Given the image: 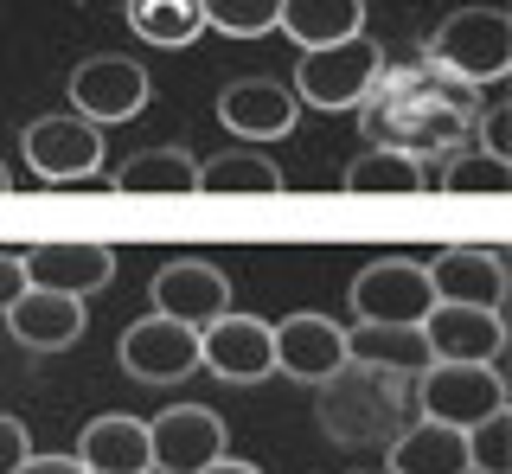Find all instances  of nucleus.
<instances>
[{
	"label": "nucleus",
	"instance_id": "29",
	"mask_svg": "<svg viewBox=\"0 0 512 474\" xmlns=\"http://www.w3.org/2000/svg\"><path fill=\"white\" fill-rule=\"evenodd\" d=\"M468 474H512V410L468 430Z\"/></svg>",
	"mask_w": 512,
	"mask_h": 474
},
{
	"label": "nucleus",
	"instance_id": "9",
	"mask_svg": "<svg viewBox=\"0 0 512 474\" xmlns=\"http://www.w3.org/2000/svg\"><path fill=\"white\" fill-rule=\"evenodd\" d=\"M154 314H167V321H180V327H212L224 308H231V276L218 270V263H205V257H173V263H160L154 270Z\"/></svg>",
	"mask_w": 512,
	"mask_h": 474
},
{
	"label": "nucleus",
	"instance_id": "18",
	"mask_svg": "<svg viewBox=\"0 0 512 474\" xmlns=\"http://www.w3.org/2000/svg\"><path fill=\"white\" fill-rule=\"evenodd\" d=\"M71 455L90 474H154V442L141 417H90Z\"/></svg>",
	"mask_w": 512,
	"mask_h": 474
},
{
	"label": "nucleus",
	"instance_id": "33",
	"mask_svg": "<svg viewBox=\"0 0 512 474\" xmlns=\"http://www.w3.org/2000/svg\"><path fill=\"white\" fill-rule=\"evenodd\" d=\"M13 474H90V468L77 462V455H26Z\"/></svg>",
	"mask_w": 512,
	"mask_h": 474
},
{
	"label": "nucleus",
	"instance_id": "25",
	"mask_svg": "<svg viewBox=\"0 0 512 474\" xmlns=\"http://www.w3.org/2000/svg\"><path fill=\"white\" fill-rule=\"evenodd\" d=\"M128 26L148 45H192L205 33V7L199 0H128Z\"/></svg>",
	"mask_w": 512,
	"mask_h": 474
},
{
	"label": "nucleus",
	"instance_id": "1",
	"mask_svg": "<svg viewBox=\"0 0 512 474\" xmlns=\"http://www.w3.org/2000/svg\"><path fill=\"white\" fill-rule=\"evenodd\" d=\"M359 122H365V141L384 154H404V161L423 167L429 154H461L480 122V90L474 84H455L448 71H436L429 58L416 65H391L384 58L372 97L359 103Z\"/></svg>",
	"mask_w": 512,
	"mask_h": 474
},
{
	"label": "nucleus",
	"instance_id": "26",
	"mask_svg": "<svg viewBox=\"0 0 512 474\" xmlns=\"http://www.w3.org/2000/svg\"><path fill=\"white\" fill-rule=\"evenodd\" d=\"M199 193H282V167L269 161V154H218V161H205L199 167Z\"/></svg>",
	"mask_w": 512,
	"mask_h": 474
},
{
	"label": "nucleus",
	"instance_id": "19",
	"mask_svg": "<svg viewBox=\"0 0 512 474\" xmlns=\"http://www.w3.org/2000/svg\"><path fill=\"white\" fill-rule=\"evenodd\" d=\"M7 334L20 346H32V353H64L84 334V302L77 295H52V289H26L7 308Z\"/></svg>",
	"mask_w": 512,
	"mask_h": 474
},
{
	"label": "nucleus",
	"instance_id": "20",
	"mask_svg": "<svg viewBox=\"0 0 512 474\" xmlns=\"http://www.w3.org/2000/svg\"><path fill=\"white\" fill-rule=\"evenodd\" d=\"M384 474H468V436L448 423L416 417L404 436L384 449Z\"/></svg>",
	"mask_w": 512,
	"mask_h": 474
},
{
	"label": "nucleus",
	"instance_id": "3",
	"mask_svg": "<svg viewBox=\"0 0 512 474\" xmlns=\"http://www.w3.org/2000/svg\"><path fill=\"white\" fill-rule=\"evenodd\" d=\"M423 58L436 71H448L455 84H493V77L512 71V20L500 7H461L429 33Z\"/></svg>",
	"mask_w": 512,
	"mask_h": 474
},
{
	"label": "nucleus",
	"instance_id": "22",
	"mask_svg": "<svg viewBox=\"0 0 512 474\" xmlns=\"http://www.w3.org/2000/svg\"><path fill=\"white\" fill-rule=\"evenodd\" d=\"M116 193H167V199H192L199 193V161L186 148H141L116 167Z\"/></svg>",
	"mask_w": 512,
	"mask_h": 474
},
{
	"label": "nucleus",
	"instance_id": "7",
	"mask_svg": "<svg viewBox=\"0 0 512 474\" xmlns=\"http://www.w3.org/2000/svg\"><path fill=\"white\" fill-rule=\"evenodd\" d=\"M20 154L45 186H64V180H90L109 148H103V129H90L84 116H39L26 122Z\"/></svg>",
	"mask_w": 512,
	"mask_h": 474
},
{
	"label": "nucleus",
	"instance_id": "24",
	"mask_svg": "<svg viewBox=\"0 0 512 474\" xmlns=\"http://www.w3.org/2000/svg\"><path fill=\"white\" fill-rule=\"evenodd\" d=\"M340 186L346 193H378V199H410V193H423V167L404 161V154H352L346 173H340Z\"/></svg>",
	"mask_w": 512,
	"mask_h": 474
},
{
	"label": "nucleus",
	"instance_id": "35",
	"mask_svg": "<svg viewBox=\"0 0 512 474\" xmlns=\"http://www.w3.org/2000/svg\"><path fill=\"white\" fill-rule=\"evenodd\" d=\"M13 193V173H7V161H0V199H7Z\"/></svg>",
	"mask_w": 512,
	"mask_h": 474
},
{
	"label": "nucleus",
	"instance_id": "10",
	"mask_svg": "<svg viewBox=\"0 0 512 474\" xmlns=\"http://www.w3.org/2000/svg\"><path fill=\"white\" fill-rule=\"evenodd\" d=\"M199 366L218 372L224 385H256L276 372V346H269V321L224 308L212 327H199Z\"/></svg>",
	"mask_w": 512,
	"mask_h": 474
},
{
	"label": "nucleus",
	"instance_id": "2",
	"mask_svg": "<svg viewBox=\"0 0 512 474\" xmlns=\"http://www.w3.org/2000/svg\"><path fill=\"white\" fill-rule=\"evenodd\" d=\"M416 378L378 372L346 359L333 378H320V430L340 449H391L397 436L416 423Z\"/></svg>",
	"mask_w": 512,
	"mask_h": 474
},
{
	"label": "nucleus",
	"instance_id": "16",
	"mask_svg": "<svg viewBox=\"0 0 512 474\" xmlns=\"http://www.w3.org/2000/svg\"><path fill=\"white\" fill-rule=\"evenodd\" d=\"M269 346H276V372H288L295 385H320L346 366V327L327 314H288L269 327Z\"/></svg>",
	"mask_w": 512,
	"mask_h": 474
},
{
	"label": "nucleus",
	"instance_id": "34",
	"mask_svg": "<svg viewBox=\"0 0 512 474\" xmlns=\"http://www.w3.org/2000/svg\"><path fill=\"white\" fill-rule=\"evenodd\" d=\"M199 474H263L256 462H231V455H218V462H205Z\"/></svg>",
	"mask_w": 512,
	"mask_h": 474
},
{
	"label": "nucleus",
	"instance_id": "4",
	"mask_svg": "<svg viewBox=\"0 0 512 474\" xmlns=\"http://www.w3.org/2000/svg\"><path fill=\"white\" fill-rule=\"evenodd\" d=\"M416 417L448 423V430L468 436L474 423L500 417L506 410V378L500 366H455V359H436V366L416 372Z\"/></svg>",
	"mask_w": 512,
	"mask_h": 474
},
{
	"label": "nucleus",
	"instance_id": "32",
	"mask_svg": "<svg viewBox=\"0 0 512 474\" xmlns=\"http://www.w3.org/2000/svg\"><path fill=\"white\" fill-rule=\"evenodd\" d=\"M20 295H26V263H20V250L0 244V314L20 302Z\"/></svg>",
	"mask_w": 512,
	"mask_h": 474
},
{
	"label": "nucleus",
	"instance_id": "28",
	"mask_svg": "<svg viewBox=\"0 0 512 474\" xmlns=\"http://www.w3.org/2000/svg\"><path fill=\"white\" fill-rule=\"evenodd\" d=\"M442 186L448 193H512V161H493V154H480V148H461V154H448V173H442Z\"/></svg>",
	"mask_w": 512,
	"mask_h": 474
},
{
	"label": "nucleus",
	"instance_id": "31",
	"mask_svg": "<svg viewBox=\"0 0 512 474\" xmlns=\"http://www.w3.org/2000/svg\"><path fill=\"white\" fill-rule=\"evenodd\" d=\"M32 455V436H26V423L20 417H0V474H13Z\"/></svg>",
	"mask_w": 512,
	"mask_h": 474
},
{
	"label": "nucleus",
	"instance_id": "6",
	"mask_svg": "<svg viewBox=\"0 0 512 474\" xmlns=\"http://www.w3.org/2000/svg\"><path fill=\"white\" fill-rule=\"evenodd\" d=\"M436 308L423 263L410 257H378L352 276V314L365 327H423V314Z\"/></svg>",
	"mask_w": 512,
	"mask_h": 474
},
{
	"label": "nucleus",
	"instance_id": "12",
	"mask_svg": "<svg viewBox=\"0 0 512 474\" xmlns=\"http://www.w3.org/2000/svg\"><path fill=\"white\" fill-rule=\"evenodd\" d=\"M26 263V289H52V295H96L116 276V250L109 244H84V237H52L39 250H20Z\"/></svg>",
	"mask_w": 512,
	"mask_h": 474
},
{
	"label": "nucleus",
	"instance_id": "5",
	"mask_svg": "<svg viewBox=\"0 0 512 474\" xmlns=\"http://www.w3.org/2000/svg\"><path fill=\"white\" fill-rule=\"evenodd\" d=\"M384 71V45L378 39H340V45H320V52L295 58V103L308 109H359L372 97Z\"/></svg>",
	"mask_w": 512,
	"mask_h": 474
},
{
	"label": "nucleus",
	"instance_id": "14",
	"mask_svg": "<svg viewBox=\"0 0 512 474\" xmlns=\"http://www.w3.org/2000/svg\"><path fill=\"white\" fill-rule=\"evenodd\" d=\"M154 442V474H199L205 462L224 455V417L205 404H173L148 423Z\"/></svg>",
	"mask_w": 512,
	"mask_h": 474
},
{
	"label": "nucleus",
	"instance_id": "17",
	"mask_svg": "<svg viewBox=\"0 0 512 474\" xmlns=\"http://www.w3.org/2000/svg\"><path fill=\"white\" fill-rule=\"evenodd\" d=\"M423 346H429V366L436 359H455V366H493L506 346V321L500 308H429L423 314Z\"/></svg>",
	"mask_w": 512,
	"mask_h": 474
},
{
	"label": "nucleus",
	"instance_id": "11",
	"mask_svg": "<svg viewBox=\"0 0 512 474\" xmlns=\"http://www.w3.org/2000/svg\"><path fill=\"white\" fill-rule=\"evenodd\" d=\"M436 308H500L506 302V257L487 244H448L436 263H423Z\"/></svg>",
	"mask_w": 512,
	"mask_h": 474
},
{
	"label": "nucleus",
	"instance_id": "27",
	"mask_svg": "<svg viewBox=\"0 0 512 474\" xmlns=\"http://www.w3.org/2000/svg\"><path fill=\"white\" fill-rule=\"evenodd\" d=\"M199 7H205V26L231 39H263L282 20V0H199Z\"/></svg>",
	"mask_w": 512,
	"mask_h": 474
},
{
	"label": "nucleus",
	"instance_id": "23",
	"mask_svg": "<svg viewBox=\"0 0 512 474\" xmlns=\"http://www.w3.org/2000/svg\"><path fill=\"white\" fill-rule=\"evenodd\" d=\"M346 359H359V366H378V372H397V378H416L429 366V346L416 327H352L346 334Z\"/></svg>",
	"mask_w": 512,
	"mask_h": 474
},
{
	"label": "nucleus",
	"instance_id": "15",
	"mask_svg": "<svg viewBox=\"0 0 512 474\" xmlns=\"http://www.w3.org/2000/svg\"><path fill=\"white\" fill-rule=\"evenodd\" d=\"M295 116H301L295 90L276 84V77H237V84H224V97H218V122L237 141H250V148L282 141L288 129H295Z\"/></svg>",
	"mask_w": 512,
	"mask_h": 474
},
{
	"label": "nucleus",
	"instance_id": "8",
	"mask_svg": "<svg viewBox=\"0 0 512 474\" xmlns=\"http://www.w3.org/2000/svg\"><path fill=\"white\" fill-rule=\"evenodd\" d=\"M154 84L135 58H84L71 71V116H84L90 129H109V122H135L148 109Z\"/></svg>",
	"mask_w": 512,
	"mask_h": 474
},
{
	"label": "nucleus",
	"instance_id": "30",
	"mask_svg": "<svg viewBox=\"0 0 512 474\" xmlns=\"http://www.w3.org/2000/svg\"><path fill=\"white\" fill-rule=\"evenodd\" d=\"M480 154H493V161H512V116L506 109H480Z\"/></svg>",
	"mask_w": 512,
	"mask_h": 474
},
{
	"label": "nucleus",
	"instance_id": "13",
	"mask_svg": "<svg viewBox=\"0 0 512 474\" xmlns=\"http://www.w3.org/2000/svg\"><path fill=\"white\" fill-rule=\"evenodd\" d=\"M122 366L141 385H180L186 372H199V334L167 314H141L122 334Z\"/></svg>",
	"mask_w": 512,
	"mask_h": 474
},
{
	"label": "nucleus",
	"instance_id": "21",
	"mask_svg": "<svg viewBox=\"0 0 512 474\" xmlns=\"http://www.w3.org/2000/svg\"><path fill=\"white\" fill-rule=\"evenodd\" d=\"M276 26L301 52H320V45H340V39L365 33V0H282Z\"/></svg>",
	"mask_w": 512,
	"mask_h": 474
}]
</instances>
